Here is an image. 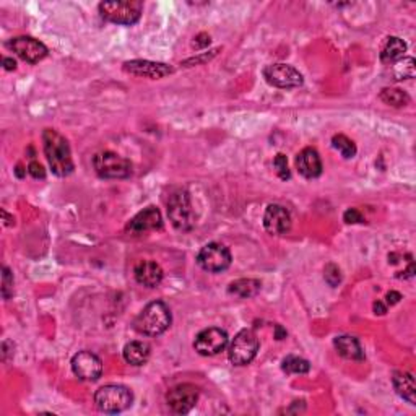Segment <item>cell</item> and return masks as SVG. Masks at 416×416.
<instances>
[{"label":"cell","mask_w":416,"mask_h":416,"mask_svg":"<svg viewBox=\"0 0 416 416\" xmlns=\"http://www.w3.org/2000/svg\"><path fill=\"white\" fill-rule=\"evenodd\" d=\"M332 147L335 148L337 152L340 153L343 158L350 159V158H355L356 157V145H355V142H353L351 138H348L346 135H343V134L333 135Z\"/></svg>","instance_id":"26"},{"label":"cell","mask_w":416,"mask_h":416,"mask_svg":"<svg viewBox=\"0 0 416 416\" xmlns=\"http://www.w3.org/2000/svg\"><path fill=\"white\" fill-rule=\"evenodd\" d=\"M264 228L272 236H283L291 230V215L283 205L272 203L264 214Z\"/></svg>","instance_id":"16"},{"label":"cell","mask_w":416,"mask_h":416,"mask_svg":"<svg viewBox=\"0 0 416 416\" xmlns=\"http://www.w3.org/2000/svg\"><path fill=\"white\" fill-rule=\"evenodd\" d=\"M93 168L103 179H127L132 176V163L114 152H99L93 157Z\"/></svg>","instance_id":"6"},{"label":"cell","mask_w":416,"mask_h":416,"mask_svg":"<svg viewBox=\"0 0 416 416\" xmlns=\"http://www.w3.org/2000/svg\"><path fill=\"white\" fill-rule=\"evenodd\" d=\"M323 278L326 282L330 285L332 288L338 287L342 283V270L337 264H327L326 269H323Z\"/></svg>","instance_id":"28"},{"label":"cell","mask_w":416,"mask_h":416,"mask_svg":"<svg viewBox=\"0 0 416 416\" xmlns=\"http://www.w3.org/2000/svg\"><path fill=\"white\" fill-rule=\"evenodd\" d=\"M210 45V36L207 35V33H200L195 38V41H193V47H197V49H202V47H207Z\"/></svg>","instance_id":"34"},{"label":"cell","mask_w":416,"mask_h":416,"mask_svg":"<svg viewBox=\"0 0 416 416\" xmlns=\"http://www.w3.org/2000/svg\"><path fill=\"white\" fill-rule=\"evenodd\" d=\"M124 70L130 75L135 77H145V79L159 80L164 77L174 74V67L163 64V62H153V61H143V59H134L124 62Z\"/></svg>","instance_id":"14"},{"label":"cell","mask_w":416,"mask_h":416,"mask_svg":"<svg viewBox=\"0 0 416 416\" xmlns=\"http://www.w3.org/2000/svg\"><path fill=\"white\" fill-rule=\"evenodd\" d=\"M273 168L275 171H277L278 177L283 179V181H288V179L291 177V173H289V168H288V159L283 153H278L277 157H275Z\"/></svg>","instance_id":"29"},{"label":"cell","mask_w":416,"mask_h":416,"mask_svg":"<svg viewBox=\"0 0 416 416\" xmlns=\"http://www.w3.org/2000/svg\"><path fill=\"white\" fill-rule=\"evenodd\" d=\"M134 403V394L129 387L120 384H108L99 387L95 394L96 408L103 413L118 415L130 408Z\"/></svg>","instance_id":"3"},{"label":"cell","mask_w":416,"mask_h":416,"mask_svg":"<svg viewBox=\"0 0 416 416\" xmlns=\"http://www.w3.org/2000/svg\"><path fill=\"white\" fill-rule=\"evenodd\" d=\"M2 64H3V69H6V70H15L17 69V62L13 61L12 57H3Z\"/></svg>","instance_id":"36"},{"label":"cell","mask_w":416,"mask_h":416,"mask_svg":"<svg viewBox=\"0 0 416 416\" xmlns=\"http://www.w3.org/2000/svg\"><path fill=\"white\" fill-rule=\"evenodd\" d=\"M42 147L47 163L52 173L59 177H67L74 173L75 164L72 159V150L64 135L54 129H45L42 132Z\"/></svg>","instance_id":"1"},{"label":"cell","mask_w":416,"mask_h":416,"mask_svg":"<svg viewBox=\"0 0 416 416\" xmlns=\"http://www.w3.org/2000/svg\"><path fill=\"white\" fill-rule=\"evenodd\" d=\"M374 311H376V314H379V316H384V314L387 312V307L381 301H376L374 303Z\"/></svg>","instance_id":"38"},{"label":"cell","mask_w":416,"mask_h":416,"mask_svg":"<svg viewBox=\"0 0 416 416\" xmlns=\"http://www.w3.org/2000/svg\"><path fill=\"white\" fill-rule=\"evenodd\" d=\"M28 173H30L35 179H45L46 177L45 168H42V164L38 163V161H31L30 163V166H28Z\"/></svg>","instance_id":"33"},{"label":"cell","mask_w":416,"mask_h":416,"mask_svg":"<svg viewBox=\"0 0 416 416\" xmlns=\"http://www.w3.org/2000/svg\"><path fill=\"white\" fill-rule=\"evenodd\" d=\"M159 230H163V216L157 207H147L145 210L138 211L125 226V231L135 236Z\"/></svg>","instance_id":"15"},{"label":"cell","mask_w":416,"mask_h":416,"mask_svg":"<svg viewBox=\"0 0 416 416\" xmlns=\"http://www.w3.org/2000/svg\"><path fill=\"white\" fill-rule=\"evenodd\" d=\"M395 80H408L415 77V59L413 57H401L394 64Z\"/></svg>","instance_id":"27"},{"label":"cell","mask_w":416,"mask_h":416,"mask_svg":"<svg viewBox=\"0 0 416 416\" xmlns=\"http://www.w3.org/2000/svg\"><path fill=\"white\" fill-rule=\"evenodd\" d=\"M392 384L397 394H399L410 405H416V384L415 377L411 372L395 371L392 376Z\"/></svg>","instance_id":"19"},{"label":"cell","mask_w":416,"mask_h":416,"mask_svg":"<svg viewBox=\"0 0 416 416\" xmlns=\"http://www.w3.org/2000/svg\"><path fill=\"white\" fill-rule=\"evenodd\" d=\"M168 216L171 220V225L177 231H186L193 230V226L197 223L195 210L192 207L191 195H189L187 191L184 189H177L174 191L168 198Z\"/></svg>","instance_id":"4"},{"label":"cell","mask_w":416,"mask_h":416,"mask_svg":"<svg viewBox=\"0 0 416 416\" xmlns=\"http://www.w3.org/2000/svg\"><path fill=\"white\" fill-rule=\"evenodd\" d=\"M406 52V42L400 40L399 36H389L382 45L381 49V62L387 65H394L397 61H400L401 57H405Z\"/></svg>","instance_id":"22"},{"label":"cell","mask_w":416,"mask_h":416,"mask_svg":"<svg viewBox=\"0 0 416 416\" xmlns=\"http://www.w3.org/2000/svg\"><path fill=\"white\" fill-rule=\"evenodd\" d=\"M343 220H345V223H348V225L365 223V218H362L361 211L356 210V208H348V210L345 211V215H343Z\"/></svg>","instance_id":"31"},{"label":"cell","mask_w":416,"mask_h":416,"mask_svg":"<svg viewBox=\"0 0 416 416\" xmlns=\"http://www.w3.org/2000/svg\"><path fill=\"white\" fill-rule=\"evenodd\" d=\"M260 348L259 338L255 335L254 330L250 328H243L238 332V335L233 338L230 345V361L234 366H248L249 362L254 361V358L257 356Z\"/></svg>","instance_id":"7"},{"label":"cell","mask_w":416,"mask_h":416,"mask_svg":"<svg viewBox=\"0 0 416 416\" xmlns=\"http://www.w3.org/2000/svg\"><path fill=\"white\" fill-rule=\"evenodd\" d=\"M333 346L337 353L345 360L351 361H362L365 360V350H362L361 343L358 338L350 335H340L333 338Z\"/></svg>","instance_id":"20"},{"label":"cell","mask_w":416,"mask_h":416,"mask_svg":"<svg viewBox=\"0 0 416 416\" xmlns=\"http://www.w3.org/2000/svg\"><path fill=\"white\" fill-rule=\"evenodd\" d=\"M134 277L137 280V283L145 288H157L163 282L164 272L161 265L153 262V260H142V262L135 265Z\"/></svg>","instance_id":"17"},{"label":"cell","mask_w":416,"mask_h":416,"mask_svg":"<svg viewBox=\"0 0 416 416\" xmlns=\"http://www.w3.org/2000/svg\"><path fill=\"white\" fill-rule=\"evenodd\" d=\"M72 371L80 381L95 382L103 374V361L91 351H79L72 358Z\"/></svg>","instance_id":"12"},{"label":"cell","mask_w":416,"mask_h":416,"mask_svg":"<svg viewBox=\"0 0 416 416\" xmlns=\"http://www.w3.org/2000/svg\"><path fill=\"white\" fill-rule=\"evenodd\" d=\"M262 74L267 83L275 86V88L293 90L299 88L304 83V79L299 74V70L288 64H270L265 67Z\"/></svg>","instance_id":"9"},{"label":"cell","mask_w":416,"mask_h":416,"mask_svg":"<svg viewBox=\"0 0 416 416\" xmlns=\"http://www.w3.org/2000/svg\"><path fill=\"white\" fill-rule=\"evenodd\" d=\"M275 338H277V340H283V338H287V330H283L282 326H275Z\"/></svg>","instance_id":"37"},{"label":"cell","mask_w":416,"mask_h":416,"mask_svg":"<svg viewBox=\"0 0 416 416\" xmlns=\"http://www.w3.org/2000/svg\"><path fill=\"white\" fill-rule=\"evenodd\" d=\"M385 299H387V304H389V306H395L397 303H400V299H401V294L399 293V291H389L387 293V296H385Z\"/></svg>","instance_id":"35"},{"label":"cell","mask_w":416,"mask_h":416,"mask_svg":"<svg viewBox=\"0 0 416 416\" xmlns=\"http://www.w3.org/2000/svg\"><path fill=\"white\" fill-rule=\"evenodd\" d=\"M99 13L106 22L114 25L132 26L140 20L143 3L138 0H122V2H101Z\"/></svg>","instance_id":"5"},{"label":"cell","mask_w":416,"mask_h":416,"mask_svg":"<svg viewBox=\"0 0 416 416\" xmlns=\"http://www.w3.org/2000/svg\"><path fill=\"white\" fill-rule=\"evenodd\" d=\"M296 168L299 174L306 179H316L322 174V159L316 148H304L296 157Z\"/></svg>","instance_id":"18"},{"label":"cell","mask_w":416,"mask_h":416,"mask_svg":"<svg viewBox=\"0 0 416 416\" xmlns=\"http://www.w3.org/2000/svg\"><path fill=\"white\" fill-rule=\"evenodd\" d=\"M15 173H17L18 177H23V166H22V164H18L17 169H15Z\"/></svg>","instance_id":"39"},{"label":"cell","mask_w":416,"mask_h":416,"mask_svg":"<svg viewBox=\"0 0 416 416\" xmlns=\"http://www.w3.org/2000/svg\"><path fill=\"white\" fill-rule=\"evenodd\" d=\"M260 288H262V283L255 278H239L234 280V282L230 283L228 293L231 296L241 298V299H249L257 296L260 293Z\"/></svg>","instance_id":"23"},{"label":"cell","mask_w":416,"mask_h":416,"mask_svg":"<svg viewBox=\"0 0 416 416\" xmlns=\"http://www.w3.org/2000/svg\"><path fill=\"white\" fill-rule=\"evenodd\" d=\"M200 389L193 384H179L166 394V403L169 410L176 415H187L197 405Z\"/></svg>","instance_id":"10"},{"label":"cell","mask_w":416,"mask_h":416,"mask_svg":"<svg viewBox=\"0 0 416 416\" xmlns=\"http://www.w3.org/2000/svg\"><path fill=\"white\" fill-rule=\"evenodd\" d=\"M228 333L223 328L210 327L198 333L193 340V348L200 356H215L225 351V348L228 346Z\"/></svg>","instance_id":"11"},{"label":"cell","mask_w":416,"mask_h":416,"mask_svg":"<svg viewBox=\"0 0 416 416\" xmlns=\"http://www.w3.org/2000/svg\"><path fill=\"white\" fill-rule=\"evenodd\" d=\"M379 98L384 101L385 104L394 106V108H401V106H406L410 103L408 93L400 88H384L381 91Z\"/></svg>","instance_id":"24"},{"label":"cell","mask_w":416,"mask_h":416,"mask_svg":"<svg viewBox=\"0 0 416 416\" xmlns=\"http://www.w3.org/2000/svg\"><path fill=\"white\" fill-rule=\"evenodd\" d=\"M8 47L28 64H38V62L46 59L47 52H49L40 40L31 36H18L10 41Z\"/></svg>","instance_id":"13"},{"label":"cell","mask_w":416,"mask_h":416,"mask_svg":"<svg viewBox=\"0 0 416 416\" xmlns=\"http://www.w3.org/2000/svg\"><path fill=\"white\" fill-rule=\"evenodd\" d=\"M282 369L287 374H307L311 371V365L304 358L289 355L282 361Z\"/></svg>","instance_id":"25"},{"label":"cell","mask_w":416,"mask_h":416,"mask_svg":"<svg viewBox=\"0 0 416 416\" xmlns=\"http://www.w3.org/2000/svg\"><path fill=\"white\" fill-rule=\"evenodd\" d=\"M218 51H220V49H215V51H211L210 54H202V56H198V57H192V59L184 61V65H186V67H192V65L203 64V62L214 59V57H215L216 54H218Z\"/></svg>","instance_id":"32"},{"label":"cell","mask_w":416,"mask_h":416,"mask_svg":"<svg viewBox=\"0 0 416 416\" xmlns=\"http://www.w3.org/2000/svg\"><path fill=\"white\" fill-rule=\"evenodd\" d=\"M124 360L132 366H143L147 365V361L150 360V355H152V348L147 342L142 340H134L127 343L124 346Z\"/></svg>","instance_id":"21"},{"label":"cell","mask_w":416,"mask_h":416,"mask_svg":"<svg viewBox=\"0 0 416 416\" xmlns=\"http://www.w3.org/2000/svg\"><path fill=\"white\" fill-rule=\"evenodd\" d=\"M233 257L225 244L208 243L197 254V264L208 273H221L230 269Z\"/></svg>","instance_id":"8"},{"label":"cell","mask_w":416,"mask_h":416,"mask_svg":"<svg viewBox=\"0 0 416 416\" xmlns=\"http://www.w3.org/2000/svg\"><path fill=\"white\" fill-rule=\"evenodd\" d=\"M2 296L3 299L13 296V273L8 267L2 269Z\"/></svg>","instance_id":"30"},{"label":"cell","mask_w":416,"mask_h":416,"mask_svg":"<svg viewBox=\"0 0 416 416\" xmlns=\"http://www.w3.org/2000/svg\"><path fill=\"white\" fill-rule=\"evenodd\" d=\"M171 309L166 303L153 301L145 306L134 321V328L147 337L161 335L171 327Z\"/></svg>","instance_id":"2"}]
</instances>
